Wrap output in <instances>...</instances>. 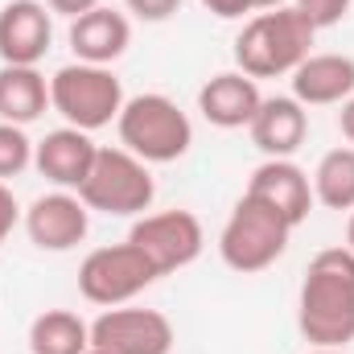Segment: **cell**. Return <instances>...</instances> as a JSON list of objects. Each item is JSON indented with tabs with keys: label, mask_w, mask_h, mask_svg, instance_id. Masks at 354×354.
<instances>
[{
	"label": "cell",
	"mask_w": 354,
	"mask_h": 354,
	"mask_svg": "<svg viewBox=\"0 0 354 354\" xmlns=\"http://www.w3.org/2000/svg\"><path fill=\"white\" fill-rule=\"evenodd\" d=\"M50 107V79L37 66H0V120L4 124H33Z\"/></svg>",
	"instance_id": "obj_18"
},
{
	"label": "cell",
	"mask_w": 354,
	"mask_h": 354,
	"mask_svg": "<svg viewBox=\"0 0 354 354\" xmlns=\"http://www.w3.org/2000/svg\"><path fill=\"white\" fill-rule=\"evenodd\" d=\"M128 243H136L161 276H169L202 256L206 231H202L198 214H189V210H161V214H140L136 227L128 231Z\"/></svg>",
	"instance_id": "obj_8"
},
{
	"label": "cell",
	"mask_w": 354,
	"mask_h": 354,
	"mask_svg": "<svg viewBox=\"0 0 354 354\" xmlns=\"http://www.w3.org/2000/svg\"><path fill=\"white\" fill-rule=\"evenodd\" d=\"M313 41H317V25L297 4L268 8V12H256L235 37V66L256 83L280 79V75H292L313 54Z\"/></svg>",
	"instance_id": "obj_2"
},
{
	"label": "cell",
	"mask_w": 354,
	"mask_h": 354,
	"mask_svg": "<svg viewBox=\"0 0 354 354\" xmlns=\"http://www.w3.org/2000/svg\"><path fill=\"white\" fill-rule=\"evenodd\" d=\"M50 107L83 132H99L124 111V87L111 75V66L71 62L50 79Z\"/></svg>",
	"instance_id": "obj_5"
},
{
	"label": "cell",
	"mask_w": 354,
	"mask_h": 354,
	"mask_svg": "<svg viewBox=\"0 0 354 354\" xmlns=\"http://www.w3.org/2000/svg\"><path fill=\"white\" fill-rule=\"evenodd\" d=\"M248 132H252V145L264 153L268 161H284V157H292L305 145L309 115H305V107L292 95H272V99L260 103V111L248 124Z\"/></svg>",
	"instance_id": "obj_14"
},
{
	"label": "cell",
	"mask_w": 354,
	"mask_h": 354,
	"mask_svg": "<svg viewBox=\"0 0 354 354\" xmlns=\"http://www.w3.org/2000/svg\"><path fill=\"white\" fill-rule=\"evenodd\" d=\"M91 326L71 309H46L29 326V354H87Z\"/></svg>",
	"instance_id": "obj_19"
},
{
	"label": "cell",
	"mask_w": 354,
	"mask_h": 354,
	"mask_svg": "<svg viewBox=\"0 0 354 354\" xmlns=\"http://www.w3.org/2000/svg\"><path fill=\"white\" fill-rule=\"evenodd\" d=\"M103 0H46V8L50 12H62V17H83V12H91V8H99Z\"/></svg>",
	"instance_id": "obj_26"
},
{
	"label": "cell",
	"mask_w": 354,
	"mask_h": 354,
	"mask_svg": "<svg viewBox=\"0 0 354 354\" xmlns=\"http://www.w3.org/2000/svg\"><path fill=\"white\" fill-rule=\"evenodd\" d=\"M87 354H107V351H99V346H91V351Z\"/></svg>",
	"instance_id": "obj_31"
},
{
	"label": "cell",
	"mask_w": 354,
	"mask_h": 354,
	"mask_svg": "<svg viewBox=\"0 0 354 354\" xmlns=\"http://www.w3.org/2000/svg\"><path fill=\"white\" fill-rule=\"evenodd\" d=\"M128 4V12L132 17H140V21H169L177 8H181V0H124Z\"/></svg>",
	"instance_id": "obj_23"
},
{
	"label": "cell",
	"mask_w": 354,
	"mask_h": 354,
	"mask_svg": "<svg viewBox=\"0 0 354 354\" xmlns=\"http://www.w3.org/2000/svg\"><path fill=\"white\" fill-rule=\"evenodd\" d=\"M202 8H210L214 17H223V21H235V17H243V12H252V0H198Z\"/></svg>",
	"instance_id": "obj_25"
},
{
	"label": "cell",
	"mask_w": 354,
	"mask_h": 354,
	"mask_svg": "<svg viewBox=\"0 0 354 354\" xmlns=\"http://www.w3.org/2000/svg\"><path fill=\"white\" fill-rule=\"evenodd\" d=\"M288 235H292V223L280 210H272L268 202H260L256 194L243 189V198L235 202V210L218 235V256L231 272L252 276V272H264L284 256Z\"/></svg>",
	"instance_id": "obj_4"
},
{
	"label": "cell",
	"mask_w": 354,
	"mask_h": 354,
	"mask_svg": "<svg viewBox=\"0 0 354 354\" xmlns=\"http://www.w3.org/2000/svg\"><path fill=\"white\" fill-rule=\"evenodd\" d=\"M157 280H161V272L153 268V260L128 239L111 243V248H95L79 264V292L91 305H103V309L128 305L132 297H140Z\"/></svg>",
	"instance_id": "obj_7"
},
{
	"label": "cell",
	"mask_w": 354,
	"mask_h": 354,
	"mask_svg": "<svg viewBox=\"0 0 354 354\" xmlns=\"http://www.w3.org/2000/svg\"><path fill=\"white\" fill-rule=\"evenodd\" d=\"M87 231H91V210L71 189L41 194L25 210V235L41 252H71L87 239Z\"/></svg>",
	"instance_id": "obj_10"
},
{
	"label": "cell",
	"mask_w": 354,
	"mask_h": 354,
	"mask_svg": "<svg viewBox=\"0 0 354 354\" xmlns=\"http://www.w3.org/2000/svg\"><path fill=\"white\" fill-rule=\"evenodd\" d=\"M29 165H33V140L25 136V128L0 120V181L25 174Z\"/></svg>",
	"instance_id": "obj_21"
},
{
	"label": "cell",
	"mask_w": 354,
	"mask_h": 354,
	"mask_svg": "<svg viewBox=\"0 0 354 354\" xmlns=\"http://www.w3.org/2000/svg\"><path fill=\"white\" fill-rule=\"evenodd\" d=\"M248 194H256L260 202H268L272 210H280L292 227H301L305 218H309V210H313V181L309 174L292 161V157H284V161H264L252 181H248Z\"/></svg>",
	"instance_id": "obj_15"
},
{
	"label": "cell",
	"mask_w": 354,
	"mask_h": 354,
	"mask_svg": "<svg viewBox=\"0 0 354 354\" xmlns=\"http://www.w3.org/2000/svg\"><path fill=\"white\" fill-rule=\"evenodd\" d=\"M21 223V206H17V198H12V189L0 181V243L12 235V227Z\"/></svg>",
	"instance_id": "obj_24"
},
{
	"label": "cell",
	"mask_w": 354,
	"mask_h": 354,
	"mask_svg": "<svg viewBox=\"0 0 354 354\" xmlns=\"http://www.w3.org/2000/svg\"><path fill=\"white\" fill-rule=\"evenodd\" d=\"M79 198L87 202V210L99 214H145L157 198V181L140 157L115 145L95 153V165L79 185Z\"/></svg>",
	"instance_id": "obj_6"
},
{
	"label": "cell",
	"mask_w": 354,
	"mask_h": 354,
	"mask_svg": "<svg viewBox=\"0 0 354 354\" xmlns=\"http://www.w3.org/2000/svg\"><path fill=\"white\" fill-rule=\"evenodd\" d=\"M115 132H120V149H128L145 165L181 161L189 153V145H194L189 115L177 107L169 95H161V91H145V95L124 99Z\"/></svg>",
	"instance_id": "obj_3"
},
{
	"label": "cell",
	"mask_w": 354,
	"mask_h": 354,
	"mask_svg": "<svg viewBox=\"0 0 354 354\" xmlns=\"http://www.w3.org/2000/svg\"><path fill=\"white\" fill-rule=\"evenodd\" d=\"M297 326L309 346L346 351L354 342V252L351 248H326L317 252L297 297Z\"/></svg>",
	"instance_id": "obj_1"
},
{
	"label": "cell",
	"mask_w": 354,
	"mask_h": 354,
	"mask_svg": "<svg viewBox=\"0 0 354 354\" xmlns=\"http://www.w3.org/2000/svg\"><path fill=\"white\" fill-rule=\"evenodd\" d=\"M264 95H260V83L248 79L243 71H223L214 79H206L202 91H198V111L206 124L223 128V132H235V128H248L260 111Z\"/></svg>",
	"instance_id": "obj_13"
},
{
	"label": "cell",
	"mask_w": 354,
	"mask_h": 354,
	"mask_svg": "<svg viewBox=\"0 0 354 354\" xmlns=\"http://www.w3.org/2000/svg\"><path fill=\"white\" fill-rule=\"evenodd\" d=\"M313 202L326 210H354V145L330 149L313 169Z\"/></svg>",
	"instance_id": "obj_20"
},
{
	"label": "cell",
	"mask_w": 354,
	"mask_h": 354,
	"mask_svg": "<svg viewBox=\"0 0 354 354\" xmlns=\"http://www.w3.org/2000/svg\"><path fill=\"white\" fill-rule=\"evenodd\" d=\"M354 95L351 54H309L292 71V99L301 107H334Z\"/></svg>",
	"instance_id": "obj_17"
},
{
	"label": "cell",
	"mask_w": 354,
	"mask_h": 354,
	"mask_svg": "<svg viewBox=\"0 0 354 354\" xmlns=\"http://www.w3.org/2000/svg\"><path fill=\"white\" fill-rule=\"evenodd\" d=\"M91 346L107 354H169L174 322L161 309H103L91 322Z\"/></svg>",
	"instance_id": "obj_9"
},
{
	"label": "cell",
	"mask_w": 354,
	"mask_h": 354,
	"mask_svg": "<svg viewBox=\"0 0 354 354\" xmlns=\"http://www.w3.org/2000/svg\"><path fill=\"white\" fill-rule=\"evenodd\" d=\"M354 0H297V8L317 25V29H330V25H338L346 12H351Z\"/></svg>",
	"instance_id": "obj_22"
},
{
	"label": "cell",
	"mask_w": 354,
	"mask_h": 354,
	"mask_svg": "<svg viewBox=\"0 0 354 354\" xmlns=\"http://www.w3.org/2000/svg\"><path fill=\"white\" fill-rule=\"evenodd\" d=\"M288 0H252V12H268V8H284Z\"/></svg>",
	"instance_id": "obj_28"
},
{
	"label": "cell",
	"mask_w": 354,
	"mask_h": 354,
	"mask_svg": "<svg viewBox=\"0 0 354 354\" xmlns=\"http://www.w3.org/2000/svg\"><path fill=\"white\" fill-rule=\"evenodd\" d=\"M54 21L41 0H8L0 8V62L4 66H37L50 54Z\"/></svg>",
	"instance_id": "obj_11"
},
{
	"label": "cell",
	"mask_w": 354,
	"mask_h": 354,
	"mask_svg": "<svg viewBox=\"0 0 354 354\" xmlns=\"http://www.w3.org/2000/svg\"><path fill=\"white\" fill-rule=\"evenodd\" d=\"M338 128H342V136L354 145V95L342 103V111H338Z\"/></svg>",
	"instance_id": "obj_27"
},
{
	"label": "cell",
	"mask_w": 354,
	"mask_h": 354,
	"mask_svg": "<svg viewBox=\"0 0 354 354\" xmlns=\"http://www.w3.org/2000/svg\"><path fill=\"white\" fill-rule=\"evenodd\" d=\"M309 354H346V351H330V346H309Z\"/></svg>",
	"instance_id": "obj_30"
},
{
	"label": "cell",
	"mask_w": 354,
	"mask_h": 354,
	"mask_svg": "<svg viewBox=\"0 0 354 354\" xmlns=\"http://www.w3.org/2000/svg\"><path fill=\"white\" fill-rule=\"evenodd\" d=\"M346 248L354 252V210H351V223H346Z\"/></svg>",
	"instance_id": "obj_29"
},
{
	"label": "cell",
	"mask_w": 354,
	"mask_h": 354,
	"mask_svg": "<svg viewBox=\"0 0 354 354\" xmlns=\"http://www.w3.org/2000/svg\"><path fill=\"white\" fill-rule=\"evenodd\" d=\"M66 37H71V50H75L79 62L111 66L115 58H124V50H128V41H132V25H128L124 12L99 4V8H91V12H83V17L71 21V33H66Z\"/></svg>",
	"instance_id": "obj_16"
},
{
	"label": "cell",
	"mask_w": 354,
	"mask_h": 354,
	"mask_svg": "<svg viewBox=\"0 0 354 354\" xmlns=\"http://www.w3.org/2000/svg\"><path fill=\"white\" fill-rule=\"evenodd\" d=\"M95 153H99V145L91 140V132L66 124V128L46 132L33 145V165H37V174L46 177V181H54L58 189H75L79 194V185L87 181L91 165H95Z\"/></svg>",
	"instance_id": "obj_12"
}]
</instances>
